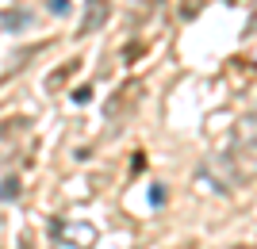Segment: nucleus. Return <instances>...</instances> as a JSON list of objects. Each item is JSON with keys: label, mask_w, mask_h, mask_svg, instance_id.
Segmentation results:
<instances>
[{"label": "nucleus", "mask_w": 257, "mask_h": 249, "mask_svg": "<svg viewBox=\"0 0 257 249\" xmlns=\"http://www.w3.org/2000/svg\"><path fill=\"white\" fill-rule=\"evenodd\" d=\"M50 12H58V16H62V12H69V0H50Z\"/></svg>", "instance_id": "nucleus-1"}]
</instances>
